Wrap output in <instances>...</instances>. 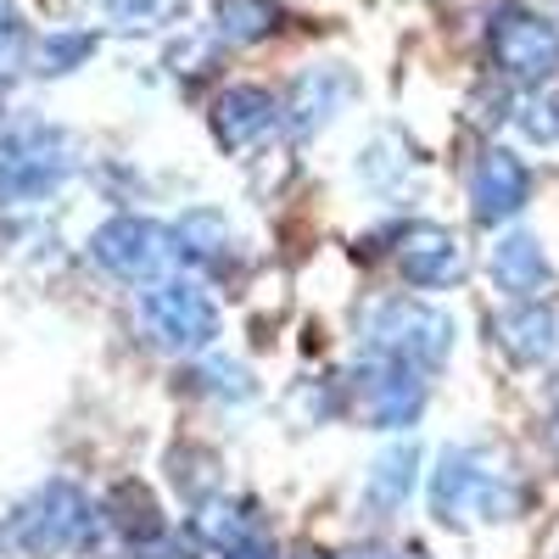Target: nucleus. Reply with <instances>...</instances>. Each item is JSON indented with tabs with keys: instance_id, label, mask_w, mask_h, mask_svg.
Returning <instances> with one entry per match:
<instances>
[{
	"instance_id": "nucleus-1",
	"label": "nucleus",
	"mask_w": 559,
	"mask_h": 559,
	"mask_svg": "<svg viewBox=\"0 0 559 559\" xmlns=\"http://www.w3.org/2000/svg\"><path fill=\"white\" fill-rule=\"evenodd\" d=\"M526 503L509 459L492 448H442L437 471H431V515L442 526L459 521H509Z\"/></svg>"
},
{
	"instance_id": "nucleus-2",
	"label": "nucleus",
	"mask_w": 559,
	"mask_h": 559,
	"mask_svg": "<svg viewBox=\"0 0 559 559\" xmlns=\"http://www.w3.org/2000/svg\"><path fill=\"white\" fill-rule=\"evenodd\" d=\"M364 347L419 369V376H437L453 353V319L419 297H386L364 313Z\"/></svg>"
},
{
	"instance_id": "nucleus-3",
	"label": "nucleus",
	"mask_w": 559,
	"mask_h": 559,
	"mask_svg": "<svg viewBox=\"0 0 559 559\" xmlns=\"http://www.w3.org/2000/svg\"><path fill=\"white\" fill-rule=\"evenodd\" d=\"M102 532V515L90 509V498L68 481H51L39 487L7 526V543H17L23 554L34 559H57V554H79L90 548Z\"/></svg>"
},
{
	"instance_id": "nucleus-4",
	"label": "nucleus",
	"mask_w": 559,
	"mask_h": 559,
	"mask_svg": "<svg viewBox=\"0 0 559 559\" xmlns=\"http://www.w3.org/2000/svg\"><path fill=\"white\" fill-rule=\"evenodd\" d=\"M487 51L498 79L509 84H548L559 73V23L548 12H526V7H498L487 23Z\"/></svg>"
},
{
	"instance_id": "nucleus-5",
	"label": "nucleus",
	"mask_w": 559,
	"mask_h": 559,
	"mask_svg": "<svg viewBox=\"0 0 559 559\" xmlns=\"http://www.w3.org/2000/svg\"><path fill=\"white\" fill-rule=\"evenodd\" d=\"M73 174V140L62 129L23 123L0 140V202H39Z\"/></svg>"
},
{
	"instance_id": "nucleus-6",
	"label": "nucleus",
	"mask_w": 559,
	"mask_h": 559,
	"mask_svg": "<svg viewBox=\"0 0 559 559\" xmlns=\"http://www.w3.org/2000/svg\"><path fill=\"white\" fill-rule=\"evenodd\" d=\"M140 324L174 353H202L218 342V308L191 280H152V292H140Z\"/></svg>"
},
{
	"instance_id": "nucleus-7",
	"label": "nucleus",
	"mask_w": 559,
	"mask_h": 559,
	"mask_svg": "<svg viewBox=\"0 0 559 559\" xmlns=\"http://www.w3.org/2000/svg\"><path fill=\"white\" fill-rule=\"evenodd\" d=\"M90 258H96L107 274L129 280V286H152V280L168 269L174 258V236L152 218H134V213H118L107 218L96 236H90Z\"/></svg>"
},
{
	"instance_id": "nucleus-8",
	"label": "nucleus",
	"mask_w": 559,
	"mask_h": 559,
	"mask_svg": "<svg viewBox=\"0 0 559 559\" xmlns=\"http://www.w3.org/2000/svg\"><path fill=\"white\" fill-rule=\"evenodd\" d=\"M353 392H358V408L369 426H381V431H403L419 419V408H426V376L397 358H381V353H369V364L353 369Z\"/></svg>"
},
{
	"instance_id": "nucleus-9",
	"label": "nucleus",
	"mask_w": 559,
	"mask_h": 559,
	"mask_svg": "<svg viewBox=\"0 0 559 559\" xmlns=\"http://www.w3.org/2000/svg\"><path fill=\"white\" fill-rule=\"evenodd\" d=\"M397 269L414 292H442L464 274V247L448 224H408L397 236Z\"/></svg>"
},
{
	"instance_id": "nucleus-10",
	"label": "nucleus",
	"mask_w": 559,
	"mask_h": 559,
	"mask_svg": "<svg viewBox=\"0 0 559 559\" xmlns=\"http://www.w3.org/2000/svg\"><path fill=\"white\" fill-rule=\"evenodd\" d=\"M353 90H358V79L342 62H319V68H308L292 84V96H286V107H280V118H286V129L297 140H308V134H319L324 123H331L353 102Z\"/></svg>"
},
{
	"instance_id": "nucleus-11",
	"label": "nucleus",
	"mask_w": 559,
	"mask_h": 559,
	"mask_svg": "<svg viewBox=\"0 0 559 559\" xmlns=\"http://www.w3.org/2000/svg\"><path fill=\"white\" fill-rule=\"evenodd\" d=\"M526 202H532V168L509 146L481 152V163L471 174V213L481 224H503V218H515Z\"/></svg>"
},
{
	"instance_id": "nucleus-12",
	"label": "nucleus",
	"mask_w": 559,
	"mask_h": 559,
	"mask_svg": "<svg viewBox=\"0 0 559 559\" xmlns=\"http://www.w3.org/2000/svg\"><path fill=\"white\" fill-rule=\"evenodd\" d=\"M274 118H280V102L269 96L263 84H229L224 96L213 102V134H218L224 152L252 146L258 134L274 129Z\"/></svg>"
},
{
	"instance_id": "nucleus-13",
	"label": "nucleus",
	"mask_w": 559,
	"mask_h": 559,
	"mask_svg": "<svg viewBox=\"0 0 559 559\" xmlns=\"http://www.w3.org/2000/svg\"><path fill=\"white\" fill-rule=\"evenodd\" d=\"M492 280H498V292L503 297H515V302H537L548 292V258L532 236H503L492 247Z\"/></svg>"
},
{
	"instance_id": "nucleus-14",
	"label": "nucleus",
	"mask_w": 559,
	"mask_h": 559,
	"mask_svg": "<svg viewBox=\"0 0 559 559\" xmlns=\"http://www.w3.org/2000/svg\"><path fill=\"white\" fill-rule=\"evenodd\" d=\"M168 236H174V258L197 263V269H213V263H224L229 252H236V229H229V218L218 207L179 213V224L168 229Z\"/></svg>"
},
{
	"instance_id": "nucleus-15",
	"label": "nucleus",
	"mask_w": 559,
	"mask_h": 559,
	"mask_svg": "<svg viewBox=\"0 0 559 559\" xmlns=\"http://www.w3.org/2000/svg\"><path fill=\"white\" fill-rule=\"evenodd\" d=\"M498 342L515 364H543V358L559 353V319L543 302H521L498 319Z\"/></svg>"
},
{
	"instance_id": "nucleus-16",
	"label": "nucleus",
	"mask_w": 559,
	"mask_h": 559,
	"mask_svg": "<svg viewBox=\"0 0 559 559\" xmlns=\"http://www.w3.org/2000/svg\"><path fill=\"white\" fill-rule=\"evenodd\" d=\"M414 471H419V448H386L364 476V509L369 515H397V509L414 498Z\"/></svg>"
},
{
	"instance_id": "nucleus-17",
	"label": "nucleus",
	"mask_w": 559,
	"mask_h": 559,
	"mask_svg": "<svg viewBox=\"0 0 559 559\" xmlns=\"http://www.w3.org/2000/svg\"><path fill=\"white\" fill-rule=\"evenodd\" d=\"M286 12L274 0H213V34L224 45H258L269 34H280Z\"/></svg>"
},
{
	"instance_id": "nucleus-18",
	"label": "nucleus",
	"mask_w": 559,
	"mask_h": 559,
	"mask_svg": "<svg viewBox=\"0 0 559 559\" xmlns=\"http://www.w3.org/2000/svg\"><path fill=\"white\" fill-rule=\"evenodd\" d=\"M107 521L140 548V543H152V537H163L168 526H163V515H157V503H152V492L140 487V481H123V487H112V498H107Z\"/></svg>"
},
{
	"instance_id": "nucleus-19",
	"label": "nucleus",
	"mask_w": 559,
	"mask_h": 559,
	"mask_svg": "<svg viewBox=\"0 0 559 559\" xmlns=\"http://www.w3.org/2000/svg\"><path fill=\"white\" fill-rule=\"evenodd\" d=\"M102 12L118 34H157L191 12V0H102Z\"/></svg>"
},
{
	"instance_id": "nucleus-20",
	"label": "nucleus",
	"mask_w": 559,
	"mask_h": 559,
	"mask_svg": "<svg viewBox=\"0 0 559 559\" xmlns=\"http://www.w3.org/2000/svg\"><path fill=\"white\" fill-rule=\"evenodd\" d=\"M408 146H403V134H381L376 146H364V157H358V179L364 185H376V191H386V185H397L403 174H408Z\"/></svg>"
},
{
	"instance_id": "nucleus-21",
	"label": "nucleus",
	"mask_w": 559,
	"mask_h": 559,
	"mask_svg": "<svg viewBox=\"0 0 559 559\" xmlns=\"http://www.w3.org/2000/svg\"><path fill=\"white\" fill-rule=\"evenodd\" d=\"M191 381H197L202 392L224 397V403H252V397H258V386H252V369L229 364V358H213V364H202Z\"/></svg>"
},
{
	"instance_id": "nucleus-22",
	"label": "nucleus",
	"mask_w": 559,
	"mask_h": 559,
	"mask_svg": "<svg viewBox=\"0 0 559 559\" xmlns=\"http://www.w3.org/2000/svg\"><path fill=\"white\" fill-rule=\"evenodd\" d=\"M96 34H51L39 45V73H73L79 62H90Z\"/></svg>"
},
{
	"instance_id": "nucleus-23",
	"label": "nucleus",
	"mask_w": 559,
	"mask_h": 559,
	"mask_svg": "<svg viewBox=\"0 0 559 559\" xmlns=\"http://www.w3.org/2000/svg\"><path fill=\"white\" fill-rule=\"evenodd\" d=\"M23 51H28V34H23V17L12 7H0V79L23 68Z\"/></svg>"
},
{
	"instance_id": "nucleus-24",
	"label": "nucleus",
	"mask_w": 559,
	"mask_h": 559,
	"mask_svg": "<svg viewBox=\"0 0 559 559\" xmlns=\"http://www.w3.org/2000/svg\"><path fill=\"white\" fill-rule=\"evenodd\" d=\"M134 559H197V548L191 543H185V537H152V543H140V554Z\"/></svg>"
},
{
	"instance_id": "nucleus-25",
	"label": "nucleus",
	"mask_w": 559,
	"mask_h": 559,
	"mask_svg": "<svg viewBox=\"0 0 559 559\" xmlns=\"http://www.w3.org/2000/svg\"><path fill=\"white\" fill-rule=\"evenodd\" d=\"M224 559H280V554H274V548H269V543H263V537L252 532L247 543H236V548H224Z\"/></svg>"
},
{
	"instance_id": "nucleus-26",
	"label": "nucleus",
	"mask_w": 559,
	"mask_h": 559,
	"mask_svg": "<svg viewBox=\"0 0 559 559\" xmlns=\"http://www.w3.org/2000/svg\"><path fill=\"white\" fill-rule=\"evenodd\" d=\"M347 559H419V548H381L376 543V548H353Z\"/></svg>"
},
{
	"instance_id": "nucleus-27",
	"label": "nucleus",
	"mask_w": 559,
	"mask_h": 559,
	"mask_svg": "<svg viewBox=\"0 0 559 559\" xmlns=\"http://www.w3.org/2000/svg\"><path fill=\"white\" fill-rule=\"evenodd\" d=\"M548 442H554V453H559V408H554V426H548Z\"/></svg>"
},
{
	"instance_id": "nucleus-28",
	"label": "nucleus",
	"mask_w": 559,
	"mask_h": 559,
	"mask_svg": "<svg viewBox=\"0 0 559 559\" xmlns=\"http://www.w3.org/2000/svg\"><path fill=\"white\" fill-rule=\"evenodd\" d=\"M548 12H554V17H559V0H548Z\"/></svg>"
}]
</instances>
